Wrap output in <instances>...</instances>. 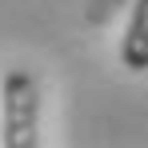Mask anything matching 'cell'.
Here are the masks:
<instances>
[{"label": "cell", "mask_w": 148, "mask_h": 148, "mask_svg": "<svg viewBox=\"0 0 148 148\" xmlns=\"http://www.w3.org/2000/svg\"><path fill=\"white\" fill-rule=\"evenodd\" d=\"M120 64L132 72H148V0L132 4V16L120 40Z\"/></svg>", "instance_id": "cell-2"}, {"label": "cell", "mask_w": 148, "mask_h": 148, "mask_svg": "<svg viewBox=\"0 0 148 148\" xmlns=\"http://www.w3.org/2000/svg\"><path fill=\"white\" fill-rule=\"evenodd\" d=\"M40 80L28 68H12L0 84V144L4 148H36L40 144Z\"/></svg>", "instance_id": "cell-1"}]
</instances>
